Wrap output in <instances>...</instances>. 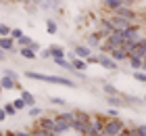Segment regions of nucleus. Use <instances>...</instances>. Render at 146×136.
<instances>
[{
	"label": "nucleus",
	"instance_id": "nucleus-13",
	"mask_svg": "<svg viewBox=\"0 0 146 136\" xmlns=\"http://www.w3.org/2000/svg\"><path fill=\"white\" fill-rule=\"evenodd\" d=\"M102 90H104V94H119V96H121V90L115 88L113 84H109V82H104V84H102Z\"/></svg>",
	"mask_w": 146,
	"mask_h": 136
},
{
	"label": "nucleus",
	"instance_id": "nucleus-16",
	"mask_svg": "<svg viewBox=\"0 0 146 136\" xmlns=\"http://www.w3.org/2000/svg\"><path fill=\"white\" fill-rule=\"evenodd\" d=\"M134 80H136V82H142V84H146V71H142V69L134 71Z\"/></svg>",
	"mask_w": 146,
	"mask_h": 136
},
{
	"label": "nucleus",
	"instance_id": "nucleus-8",
	"mask_svg": "<svg viewBox=\"0 0 146 136\" xmlns=\"http://www.w3.org/2000/svg\"><path fill=\"white\" fill-rule=\"evenodd\" d=\"M109 54L117 61V63H121V61H127V59H129V52H127V50H123V48H113Z\"/></svg>",
	"mask_w": 146,
	"mask_h": 136
},
{
	"label": "nucleus",
	"instance_id": "nucleus-29",
	"mask_svg": "<svg viewBox=\"0 0 146 136\" xmlns=\"http://www.w3.org/2000/svg\"><path fill=\"white\" fill-rule=\"evenodd\" d=\"M142 100H144V103H146V94H144V96H142Z\"/></svg>",
	"mask_w": 146,
	"mask_h": 136
},
{
	"label": "nucleus",
	"instance_id": "nucleus-27",
	"mask_svg": "<svg viewBox=\"0 0 146 136\" xmlns=\"http://www.w3.org/2000/svg\"><path fill=\"white\" fill-rule=\"evenodd\" d=\"M17 136H31V132H17Z\"/></svg>",
	"mask_w": 146,
	"mask_h": 136
},
{
	"label": "nucleus",
	"instance_id": "nucleus-20",
	"mask_svg": "<svg viewBox=\"0 0 146 136\" xmlns=\"http://www.w3.org/2000/svg\"><path fill=\"white\" fill-rule=\"evenodd\" d=\"M13 105H15V107H17V111H21V109H25V107H27V105H25V100H23L21 96H19V98H15V100H13Z\"/></svg>",
	"mask_w": 146,
	"mask_h": 136
},
{
	"label": "nucleus",
	"instance_id": "nucleus-25",
	"mask_svg": "<svg viewBox=\"0 0 146 136\" xmlns=\"http://www.w3.org/2000/svg\"><path fill=\"white\" fill-rule=\"evenodd\" d=\"M6 117H9V115H6V111H4V109H2V107H0V121H4Z\"/></svg>",
	"mask_w": 146,
	"mask_h": 136
},
{
	"label": "nucleus",
	"instance_id": "nucleus-9",
	"mask_svg": "<svg viewBox=\"0 0 146 136\" xmlns=\"http://www.w3.org/2000/svg\"><path fill=\"white\" fill-rule=\"evenodd\" d=\"M19 54H21L23 59H29V61H34L38 57V52L34 48H29V46H19Z\"/></svg>",
	"mask_w": 146,
	"mask_h": 136
},
{
	"label": "nucleus",
	"instance_id": "nucleus-19",
	"mask_svg": "<svg viewBox=\"0 0 146 136\" xmlns=\"http://www.w3.org/2000/svg\"><path fill=\"white\" fill-rule=\"evenodd\" d=\"M23 36H25L23 29H19V27H13V31H11V38H13V40H21Z\"/></svg>",
	"mask_w": 146,
	"mask_h": 136
},
{
	"label": "nucleus",
	"instance_id": "nucleus-26",
	"mask_svg": "<svg viewBox=\"0 0 146 136\" xmlns=\"http://www.w3.org/2000/svg\"><path fill=\"white\" fill-rule=\"evenodd\" d=\"M4 59H6V52H4L2 48H0V61H4Z\"/></svg>",
	"mask_w": 146,
	"mask_h": 136
},
{
	"label": "nucleus",
	"instance_id": "nucleus-22",
	"mask_svg": "<svg viewBox=\"0 0 146 136\" xmlns=\"http://www.w3.org/2000/svg\"><path fill=\"white\" fill-rule=\"evenodd\" d=\"M29 115H31V117H38V115H42V109H40V107H29Z\"/></svg>",
	"mask_w": 146,
	"mask_h": 136
},
{
	"label": "nucleus",
	"instance_id": "nucleus-21",
	"mask_svg": "<svg viewBox=\"0 0 146 136\" xmlns=\"http://www.w3.org/2000/svg\"><path fill=\"white\" fill-rule=\"evenodd\" d=\"M2 76H9V78H13V80H19V73L17 71H13V69H2Z\"/></svg>",
	"mask_w": 146,
	"mask_h": 136
},
{
	"label": "nucleus",
	"instance_id": "nucleus-1",
	"mask_svg": "<svg viewBox=\"0 0 146 136\" xmlns=\"http://www.w3.org/2000/svg\"><path fill=\"white\" fill-rule=\"evenodd\" d=\"M25 78L36 80V82H48V84L65 86V88H77L75 80H71V78H63V76H48V73H38V71H25Z\"/></svg>",
	"mask_w": 146,
	"mask_h": 136
},
{
	"label": "nucleus",
	"instance_id": "nucleus-10",
	"mask_svg": "<svg viewBox=\"0 0 146 136\" xmlns=\"http://www.w3.org/2000/svg\"><path fill=\"white\" fill-rule=\"evenodd\" d=\"M48 50L52 54V59H54V57H65V54H67V50H65L61 44H52V46H48Z\"/></svg>",
	"mask_w": 146,
	"mask_h": 136
},
{
	"label": "nucleus",
	"instance_id": "nucleus-11",
	"mask_svg": "<svg viewBox=\"0 0 146 136\" xmlns=\"http://www.w3.org/2000/svg\"><path fill=\"white\" fill-rule=\"evenodd\" d=\"M19 92H21V98L25 100V105H27V107H34V105H36V96H34V94H31V92L23 90V88H21V90H19Z\"/></svg>",
	"mask_w": 146,
	"mask_h": 136
},
{
	"label": "nucleus",
	"instance_id": "nucleus-7",
	"mask_svg": "<svg viewBox=\"0 0 146 136\" xmlns=\"http://www.w3.org/2000/svg\"><path fill=\"white\" fill-rule=\"evenodd\" d=\"M107 105L109 107H115V109L117 107H129L121 96H119V94H107Z\"/></svg>",
	"mask_w": 146,
	"mask_h": 136
},
{
	"label": "nucleus",
	"instance_id": "nucleus-18",
	"mask_svg": "<svg viewBox=\"0 0 146 136\" xmlns=\"http://www.w3.org/2000/svg\"><path fill=\"white\" fill-rule=\"evenodd\" d=\"M11 31H13V27H9L6 23H0V36H2V38L11 36Z\"/></svg>",
	"mask_w": 146,
	"mask_h": 136
},
{
	"label": "nucleus",
	"instance_id": "nucleus-3",
	"mask_svg": "<svg viewBox=\"0 0 146 136\" xmlns=\"http://www.w3.org/2000/svg\"><path fill=\"white\" fill-rule=\"evenodd\" d=\"M98 65H100V67H104V69H109V71H115L117 67H119V63H117V61L111 57V54H107V52L98 54Z\"/></svg>",
	"mask_w": 146,
	"mask_h": 136
},
{
	"label": "nucleus",
	"instance_id": "nucleus-23",
	"mask_svg": "<svg viewBox=\"0 0 146 136\" xmlns=\"http://www.w3.org/2000/svg\"><path fill=\"white\" fill-rule=\"evenodd\" d=\"M40 59H52L50 50H48V48H46V50H40Z\"/></svg>",
	"mask_w": 146,
	"mask_h": 136
},
{
	"label": "nucleus",
	"instance_id": "nucleus-14",
	"mask_svg": "<svg viewBox=\"0 0 146 136\" xmlns=\"http://www.w3.org/2000/svg\"><path fill=\"white\" fill-rule=\"evenodd\" d=\"M46 29H48V33H56L58 31V25L54 19H46Z\"/></svg>",
	"mask_w": 146,
	"mask_h": 136
},
{
	"label": "nucleus",
	"instance_id": "nucleus-28",
	"mask_svg": "<svg viewBox=\"0 0 146 136\" xmlns=\"http://www.w3.org/2000/svg\"><path fill=\"white\" fill-rule=\"evenodd\" d=\"M2 90H4V88H2V84H0V94H2Z\"/></svg>",
	"mask_w": 146,
	"mask_h": 136
},
{
	"label": "nucleus",
	"instance_id": "nucleus-5",
	"mask_svg": "<svg viewBox=\"0 0 146 136\" xmlns=\"http://www.w3.org/2000/svg\"><path fill=\"white\" fill-rule=\"evenodd\" d=\"M38 128H44V130H50V132H56V124H54V117H40L36 121Z\"/></svg>",
	"mask_w": 146,
	"mask_h": 136
},
{
	"label": "nucleus",
	"instance_id": "nucleus-24",
	"mask_svg": "<svg viewBox=\"0 0 146 136\" xmlns=\"http://www.w3.org/2000/svg\"><path fill=\"white\" fill-rule=\"evenodd\" d=\"M136 130L140 132L142 136H146V126H144V124H140V126H136Z\"/></svg>",
	"mask_w": 146,
	"mask_h": 136
},
{
	"label": "nucleus",
	"instance_id": "nucleus-4",
	"mask_svg": "<svg viewBox=\"0 0 146 136\" xmlns=\"http://www.w3.org/2000/svg\"><path fill=\"white\" fill-rule=\"evenodd\" d=\"M0 84H2L4 90H21L19 80H13V78H9V76H2V78H0Z\"/></svg>",
	"mask_w": 146,
	"mask_h": 136
},
{
	"label": "nucleus",
	"instance_id": "nucleus-6",
	"mask_svg": "<svg viewBox=\"0 0 146 136\" xmlns=\"http://www.w3.org/2000/svg\"><path fill=\"white\" fill-rule=\"evenodd\" d=\"M73 52H75V57H79V59H88L92 54L88 44H73Z\"/></svg>",
	"mask_w": 146,
	"mask_h": 136
},
{
	"label": "nucleus",
	"instance_id": "nucleus-30",
	"mask_svg": "<svg viewBox=\"0 0 146 136\" xmlns=\"http://www.w3.org/2000/svg\"><path fill=\"white\" fill-rule=\"evenodd\" d=\"M0 136H4V132H0Z\"/></svg>",
	"mask_w": 146,
	"mask_h": 136
},
{
	"label": "nucleus",
	"instance_id": "nucleus-12",
	"mask_svg": "<svg viewBox=\"0 0 146 136\" xmlns=\"http://www.w3.org/2000/svg\"><path fill=\"white\" fill-rule=\"evenodd\" d=\"M127 63H129V67L134 71H138V69H142L144 67V59H138V57H129L127 59Z\"/></svg>",
	"mask_w": 146,
	"mask_h": 136
},
{
	"label": "nucleus",
	"instance_id": "nucleus-2",
	"mask_svg": "<svg viewBox=\"0 0 146 136\" xmlns=\"http://www.w3.org/2000/svg\"><path fill=\"white\" fill-rule=\"evenodd\" d=\"M0 48H2L6 54H15V52H19L17 40H13L11 36H6V38H2V36H0Z\"/></svg>",
	"mask_w": 146,
	"mask_h": 136
},
{
	"label": "nucleus",
	"instance_id": "nucleus-17",
	"mask_svg": "<svg viewBox=\"0 0 146 136\" xmlns=\"http://www.w3.org/2000/svg\"><path fill=\"white\" fill-rule=\"evenodd\" d=\"M50 103L52 105H58V107H67V100L63 96H50Z\"/></svg>",
	"mask_w": 146,
	"mask_h": 136
},
{
	"label": "nucleus",
	"instance_id": "nucleus-15",
	"mask_svg": "<svg viewBox=\"0 0 146 136\" xmlns=\"http://www.w3.org/2000/svg\"><path fill=\"white\" fill-rule=\"evenodd\" d=\"M2 109L6 111V115H9V117H13V115H17V113H19V111H17V107L13 105V103H6V105H4Z\"/></svg>",
	"mask_w": 146,
	"mask_h": 136
}]
</instances>
